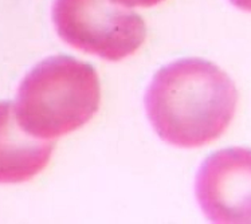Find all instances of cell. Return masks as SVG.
I'll use <instances>...</instances> for the list:
<instances>
[{
  "mask_svg": "<svg viewBox=\"0 0 251 224\" xmlns=\"http://www.w3.org/2000/svg\"><path fill=\"white\" fill-rule=\"evenodd\" d=\"M238 92L222 69L204 59H181L153 76L145 96L152 126L165 143L199 148L230 126Z\"/></svg>",
  "mask_w": 251,
  "mask_h": 224,
  "instance_id": "6da1fadb",
  "label": "cell"
},
{
  "mask_svg": "<svg viewBox=\"0 0 251 224\" xmlns=\"http://www.w3.org/2000/svg\"><path fill=\"white\" fill-rule=\"evenodd\" d=\"M100 101V79L90 65L70 56H52L25 76L14 109L23 130L51 141L89 123Z\"/></svg>",
  "mask_w": 251,
  "mask_h": 224,
  "instance_id": "7a4b0ae2",
  "label": "cell"
},
{
  "mask_svg": "<svg viewBox=\"0 0 251 224\" xmlns=\"http://www.w3.org/2000/svg\"><path fill=\"white\" fill-rule=\"evenodd\" d=\"M196 198L214 223H251V149L228 148L200 167Z\"/></svg>",
  "mask_w": 251,
  "mask_h": 224,
  "instance_id": "277c9868",
  "label": "cell"
},
{
  "mask_svg": "<svg viewBox=\"0 0 251 224\" xmlns=\"http://www.w3.org/2000/svg\"><path fill=\"white\" fill-rule=\"evenodd\" d=\"M129 1H136V3H141V4H147V3H154L156 0H129Z\"/></svg>",
  "mask_w": 251,
  "mask_h": 224,
  "instance_id": "52a82bcc",
  "label": "cell"
},
{
  "mask_svg": "<svg viewBox=\"0 0 251 224\" xmlns=\"http://www.w3.org/2000/svg\"><path fill=\"white\" fill-rule=\"evenodd\" d=\"M231 1L242 10L251 11V0H231Z\"/></svg>",
  "mask_w": 251,
  "mask_h": 224,
  "instance_id": "8992f818",
  "label": "cell"
},
{
  "mask_svg": "<svg viewBox=\"0 0 251 224\" xmlns=\"http://www.w3.org/2000/svg\"><path fill=\"white\" fill-rule=\"evenodd\" d=\"M54 143L31 136L19 125L11 102H0V184L28 181L46 168Z\"/></svg>",
  "mask_w": 251,
  "mask_h": 224,
  "instance_id": "5b68a950",
  "label": "cell"
},
{
  "mask_svg": "<svg viewBox=\"0 0 251 224\" xmlns=\"http://www.w3.org/2000/svg\"><path fill=\"white\" fill-rule=\"evenodd\" d=\"M55 21L69 45L109 61L132 55L144 41L137 18L105 12L97 0H59Z\"/></svg>",
  "mask_w": 251,
  "mask_h": 224,
  "instance_id": "3957f363",
  "label": "cell"
}]
</instances>
